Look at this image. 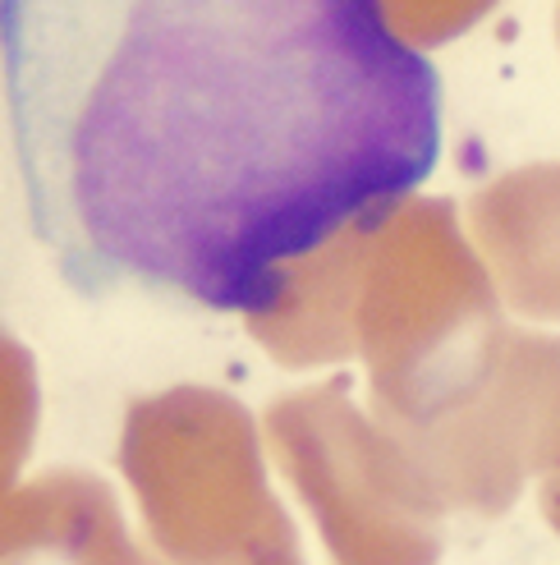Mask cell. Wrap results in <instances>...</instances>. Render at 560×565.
Returning <instances> with one entry per match:
<instances>
[{"label": "cell", "instance_id": "1", "mask_svg": "<svg viewBox=\"0 0 560 565\" xmlns=\"http://www.w3.org/2000/svg\"><path fill=\"white\" fill-rule=\"evenodd\" d=\"M28 225L88 299L258 313L441 157L381 0H0Z\"/></svg>", "mask_w": 560, "mask_h": 565}]
</instances>
